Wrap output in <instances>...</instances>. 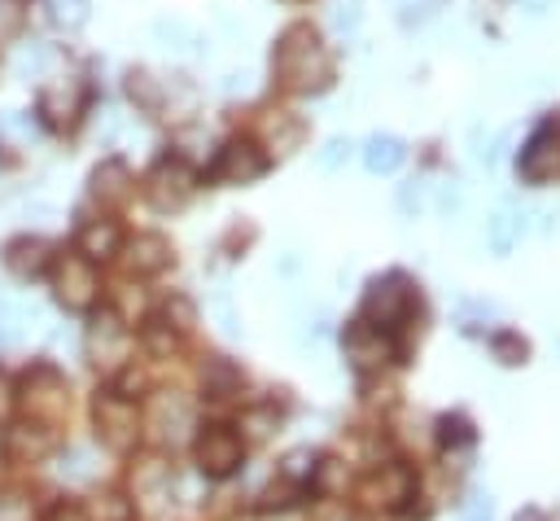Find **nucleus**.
Instances as JSON below:
<instances>
[{
	"label": "nucleus",
	"mask_w": 560,
	"mask_h": 521,
	"mask_svg": "<svg viewBox=\"0 0 560 521\" xmlns=\"http://www.w3.org/2000/svg\"><path fill=\"white\" fill-rule=\"evenodd\" d=\"M271 70L289 92H319L332 79V57L319 44L311 22H293L280 31V39L271 48Z\"/></svg>",
	"instance_id": "nucleus-1"
},
{
	"label": "nucleus",
	"mask_w": 560,
	"mask_h": 521,
	"mask_svg": "<svg viewBox=\"0 0 560 521\" xmlns=\"http://www.w3.org/2000/svg\"><path fill=\"white\" fill-rule=\"evenodd\" d=\"M411 311H416V289H411V280L402 276V271H389V276H381V280H372L368 285V293H363V324H372V328H381V333H394V328H402L407 320H411Z\"/></svg>",
	"instance_id": "nucleus-2"
},
{
	"label": "nucleus",
	"mask_w": 560,
	"mask_h": 521,
	"mask_svg": "<svg viewBox=\"0 0 560 521\" xmlns=\"http://www.w3.org/2000/svg\"><path fill=\"white\" fill-rule=\"evenodd\" d=\"M66 403H70V385H66V377L52 363H35L22 377V407L39 425H57L66 416Z\"/></svg>",
	"instance_id": "nucleus-3"
},
{
	"label": "nucleus",
	"mask_w": 560,
	"mask_h": 521,
	"mask_svg": "<svg viewBox=\"0 0 560 521\" xmlns=\"http://www.w3.org/2000/svg\"><path fill=\"white\" fill-rule=\"evenodd\" d=\"M92 416H96V433L109 451H131L136 438H140V412L131 398H122L118 390H101L96 403H92Z\"/></svg>",
	"instance_id": "nucleus-4"
},
{
	"label": "nucleus",
	"mask_w": 560,
	"mask_h": 521,
	"mask_svg": "<svg viewBox=\"0 0 560 521\" xmlns=\"http://www.w3.org/2000/svg\"><path fill=\"white\" fill-rule=\"evenodd\" d=\"M192 455H197V468L206 477H232L245 460V442L228 425H201V433L192 442Z\"/></svg>",
	"instance_id": "nucleus-5"
},
{
	"label": "nucleus",
	"mask_w": 560,
	"mask_h": 521,
	"mask_svg": "<svg viewBox=\"0 0 560 521\" xmlns=\"http://www.w3.org/2000/svg\"><path fill=\"white\" fill-rule=\"evenodd\" d=\"M83 105H88V83H83L79 74H57L52 83L39 88V101H35L39 118H44L48 127H57V131L74 127L79 114H83Z\"/></svg>",
	"instance_id": "nucleus-6"
},
{
	"label": "nucleus",
	"mask_w": 560,
	"mask_h": 521,
	"mask_svg": "<svg viewBox=\"0 0 560 521\" xmlns=\"http://www.w3.org/2000/svg\"><path fill=\"white\" fill-rule=\"evenodd\" d=\"M52 289H57V302L70 306V311H88L96 302V271L83 254H57L52 258Z\"/></svg>",
	"instance_id": "nucleus-7"
},
{
	"label": "nucleus",
	"mask_w": 560,
	"mask_h": 521,
	"mask_svg": "<svg viewBox=\"0 0 560 521\" xmlns=\"http://www.w3.org/2000/svg\"><path fill=\"white\" fill-rule=\"evenodd\" d=\"M411 490H416V477H411L407 464H381V468H372V473L359 482V503H363L368 512H385V508L407 503Z\"/></svg>",
	"instance_id": "nucleus-8"
},
{
	"label": "nucleus",
	"mask_w": 560,
	"mask_h": 521,
	"mask_svg": "<svg viewBox=\"0 0 560 521\" xmlns=\"http://www.w3.org/2000/svg\"><path fill=\"white\" fill-rule=\"evenodd\" d=\"M341 346H346V359L359 368V372H376L385 363L398 359V346L389 341V333L363 324V320H350L346 333H341Z\"/></svg>",
	"instance_id": "nucleus-9"
},
{
	"label": "nucleus",
	"mask_w": 560,
	"mask_h": 521,
	"mask_svg": "<svg viewBox=\"0 0 560 521\" xmlns=\"http://www.w3.org/2000/svg\"><path fill=\"white\" fill-rule=\"evenodd\" d=\"M192 188H197V175H192V166L184 158H162L149 171V184H144V193H149V201L158 210H179L192 197Z\"/></svg>",
	"instance_id": "nucleus-10"
},
{
	"label": "nucleus",
	"mask_w": 560,
	"mask_h": 521,
	"mask_svg": "<svg viewBox=\"0 0 560 521\" xmlns=\"http://www.w3.org/2000/svg\"><path fill=\"white\" fill-rule=\"evenodd\" d=\"M516 171H521V180H529V184H547V180L560 175V127H556V123H542V127L525 140V149H521V158H516Z\"/></svg>",
	"instance_id": "nucleus-11"
},
{
	"label": "nucleus",
	"mask_w": 560,
	"mask_h": 521,
	"mask_svg": "<svg viewBox=\"0 0 560 521\" xmlns=\"http://www.w3.org/2000/svg\"><path fill=\"white\" fill-rule=\"evenodd\" d=\"M262 166H267V158H262L249 140H228V144L219 149L214 166H210V180H214V184H249V180L262 175Z\"/></svg>",
	"instance_id": "nucleus-12"
},
{
	"label": "nucleus",
	"mask_w": 560,
	"mask_h": 521,
	"mask_svg": "<svg viewBox=\"0 0 560 521\" xmlns=\"http://www.w3.org/2000/svg\"><path fill=\"white\" fill-rule=\"evenodd\" d=\"M88 355H92V363L101 368H114V363H122L127 359V328H122V320L114 315V311H101L96 320H92V328H88Z\"/></svg>",
	"instance_id": "nucleus-13"
},
{
	"label": "nucleus",
	"mask_w": 560,
	"mask_h": 521,
	"mask_svg": "<svg viewBox=\"0 0 560 521\" xmlns=\"http://www.w3.org/2000/svg\"><path fill=\"white\" fill-rule=\"evenodd\" d=\"M149 429L162 442H175V438H184V429H192V407L179 394H158L149 403Z\"/></svg>",
	"instance_id": "nucleus-14"
},
{
	"label": "nucleus",
	"mask_w": 560,
	"mask_h": 521,
	"mask_svg": "<svg viewBox=\"0 0 560 521\" xmlns=\"http://www.w3.org/2000/svg\"><path fill=\"white\" fill-rule=\"evenodd\" d=\"M127 271H136V276H153V271H162L166 263H171V241L166 236H158V232H140V236H131L127 241Z\"/></svg>",
	"instance_id": "nucleus-15"
},
{
	"label": "nucleus",
	"mask_w": 560,
	"mask_h": 521,
	"mask_svg": "<svg viewBox=\"0 0 560 521\" xmlns=\"http://www.w3.org/2000/svg\"><path fill=\"white\" fill-rule=\"evenodd\" d=\"M92 197H96L101 206H122V201L131 197V171H127V162H118V158L101 162V166L92 171Z\"/></svg>",
	"instance_id": "nucleus-16"
},
{
	"label": "nucleus",
	"mask_w": 560,
	"mask_h": 521,
	"mask_svg": "<svg viewBox=\"0 0 560 521\" xmlns=\"http://www.w3.org/2000/svg\"><path fill=\"white\" fill-rule=\"evenodd\" d=\"M122 250V232L114 219H92L79 228V254L92 263V258H114Z\"/></svg>",
	"instance_id": "nucleus-17"
},
{
	"label": "nucleus",
	"mask_w": 560,
	"mask_h": 521,
	"mask_svg": "<svg viewBox=\"0 0 560 521\" xmlns=\"http://www.w3.org/2000/svg\"><path fill=\"white\" fill-rule=\"evenodd\" d=\"M402 158H407V144H402L398 136L376 131V136H368V144H363V166H368L372 175H394V171L402 166Z\"/></svg>",
	"instance_id": "nucleus-18"
},
{
	"label": "nucleus",
	"mask_w": 560,
	"mask_h": 521,
	"mask_svg": "<svg viewBox=\"0 0 560 521\" xmlns=\"http://www.w3.org/2000/svg\"><path fill=\"white\" fill-rule=\"evenodd\" d=\"M44 263H48V245L39 241V236H18V241H9V250H4V267L13 271V276H35V271H44Z\"/></svg>",
	"instance_id": "nucleus-19"
},
{
	"label": "nucleus",
	"mask_w": 560,
	"mask_h": 521,
	"mask_svg": "<svg viewBox=\"0 0 560 521\" xmlns=\"http://www.w3.org/2000/svg\"><path fill=\"white\" fill-rule=\"evenodd\" d=\"M262 136H267V144H271L276 153H293V149L302 144L306 127H302V118H293L289 109H271V114L262 118Z\"/></svg>",
	"instance_id": "nucleus-20"
},
{
	"label": "nucleus",
	"mask_w": 560,
	"mask_h": 521,
	"mask_svg": "<svg viewBox=\"0 0 560 521\" xmlns=\"http://www.w3.org/2000/svg\"><path fill=\"white\" fill-rule=\"evenodd\" d=\"M438 442H442V451H446V455H455V451L477 447V429H472V420H468V416L451 412V416H438Z\"/></svg>",
	"instance_id": "nucleus-21"
},
{
	"label": "nucleus",
	"mask_w": 560,
	"mask_h": 521,
	"mask_svg": "<svg viewBox=\"0 0 560 521\" xmlns=\"http://www.w3.org/2000/svg\"><path fill=\"white\" fill-rule=\"evenodd\" d=\"M201 381H206V394H210V398H232V394L241 390V372H236L228 359H210V363L201 368Z\"/></svg>",
	"instance_id": "nucleus-22"
},
{
	"label": "nucleus",
	"mask_w": 560,
	"mask_h": 521,
	"mask_svg": "<svg viewBox=\"0 0 560 521\" xmlns=\"http://www.w3.org/2000/svg\"><path fill=\"white\" fill-rule=\"evenodd\" d=\"M127 92H131V101H136L140 109L162 114V96H166V88H162L149 70H131V74H127Z\"/></svg>",
	"instance_id": "nucleus-23"
},
{
	"label": "nucleus",
	"mask_w": 560,
	"mask_h": 521,
	"mask_svg": "<svg viewBox=\"0 0 560 521\" xmlns=\"http://www.w3.org/2000/svg\"><path fill=\"white\" fill-rule=\"evenodd\" d=\"M490 355H494L503 368H516V363L529 359V341H525L521 333H512V328H499V333H490Z\"/></svg>",
	"instance_id": "nucleus-24"
},
{
	"label": "nucleus",
	"mask_w": 560,
	"mask_h": 521,
	"mask_svg": "<svg viewBox=\"0 0 560 521\" xmlns=\"http://www.w3.org/2000/svg\"><path fill=\"white\" fill-rule=\"evenodd\" d=\"M48 447H52V438H48V429H13L9 433V451L13 455H22V460H39V455H48Z\"/></svg>",
	"instance_id": "nucleus-25"
},
{
	"label": "nucleus",
	"mask_w": 560,
	"mask_h": 521,
	"mask_svg": "<svg viewBox=\"0 0 560 521\" xmlns=\"http://www.w3.org/2000/svg\"><path fill=\"white\" fill-rule=\"evenodd\" d=\"M52 4V22L57 26H83L88 22V0H48Z\"/></svg>",
	"instance_id": "nucleus-26"
},
{
	"label": "nucleus",
	"mask_w": 560,
	"mask_h": 521,
	"mask_svg": "<svg viewBox=\"0 0 560 521\" xmlns=\"http://www.w3.org/2000/svg\"><path fill=\"white\" fill-rule=\"evenodd\" d=\"M144 341H149L153 355H171V350H175V333H171V324H162V320H149Z\"/></svg>",
	"instance_id": "nucleus-27"
},
{
	"label": "nucleus",
	"mask_w": 560,
	"mask_h": 521,
	"mask_svg": "<svg viewBox=\"0 0 560 521\" xmlns=\"http://www.w3.org/2000/svg\"><path fill=\"white\" fill-rule=\"evenodd\" d=\"M512 236H516V223L508 215H494L490 219V245H494V254H508L512 250Z\"/></svg>",
	"instance_id": "nucleus-28"
},
{
	"label": "nucleus",
	"mask_w": 560,
	"mask_h": 521,
	"mask_svg": "<svg viewBox=\"0 0 560 521\" xmlns=\"http://www.w3.org/2000/svg\"><path fill=\"white\" fill-rule=\"evenodd\" d=\"M22 26V4L18 0H0V39H13Z\"/></svg>",
	"instance_id": "nucleus-29"
},
{
	"label": "nucleus",
	"mask_w": 560,
	"mask_h": 521,
	"mask_svg": "<svg viewBox=\"0 0 560 521\" xmlns=\"http://www.w3.org/2000/svg\"><path fill=\"white\" fill-rule=\"evenodd\" d=\"M332 26H337V31H354V26H359V0H341V4L332 9Z\"/></svg>",
	"instance_id": "nucleus-30"
},
{
	"label": "nucleus",
	"mask_w": 560,
	"mask_h": 521,
	"mask_svg": "<svg viewBox=\"0 0 560 521\" xmlns=\"http://www.w3.org/2000/svg\"><path fill=\"white\" fill-rule=\"evenodd\" d=\"M96 517H101V521H127V517H131V503L118 499V495H105V508H96Z\"/></svg>",
	"instance_id": "nucleus-31"
},
{
	"label": "nucleus",
	"mask_w": 560,
	"mask_h": 521,
	"mask_svg": "<svg viewBox=\"0 0 560 521\" xmlns=\"http://www.w3.org/2000/svg\"><path fill=\"white\" fill-rule=\"evenodd\" d=\"M61 473H66V477H88V473H92V464H88V451H79V447H74V451L61 460Z\"/></svg>",
	"instance_id": "nucleus-32"
},
{
	"label": "nucleus",
	"mask_w": 560,
	"mask_h": 521,
	"mask_svg": "<svg viewBox=\"0 0 560 521\" xmlns=\"http://www.w3.org/2000/svg\"><path fill=\"white\" fill-rule=\"evenodd\" d=\"M13 403H18V394H13V381H9V377H4V368H0V425L9 420Z\"/></svg>",
	"instance_id": "nucleus-33"
},
{
	"label": "nucleus",
	"mask_w": 560,
	"mask_h": 521,
	"mask_svg": "<svg viewBox=\"0 0 560 521\" xmlns=\"http://www.w3.org/2000/svg\"><path fill=\"white\" fill-rule=\"evenodd\" d=\"M346 149H350V144H346V140L337 136V140H328V144H324V153H319V162H324V166H337V162L346 158Z\"/></svg>",
	"instance_id": "nucleus-34"
},
{
	"label": "nucleus",
	"mask_w": 560,
	"mask_h": 521,
	"mask_svg": "<svg viewBox=\"0 0 560 521\" xmlns=\"http://www.w3.org/2000/svg\"><path fill=\"white\" fill-rule=\"evenodd\" d=\"M464 521H490V495H472V508L464 512Z\"/></svg>",
	"instance_id": "nucleus-35"
},
{
	"label": "nucleus",
	"mask_w": 560,
	"mask_h": 521,
	"mask_svg": "<svg viewBox=\"0 0 560 521\" xmlns=\"http://www.w3.org/2000/svg\"><path fill=\"white\" fill-rule=\"evenodd\" d=\"M249 425H254V438H267V433H271V416H267V412H254Z\"/></svg>",
	"instance_id": "nucleus-36"
},
{
	"label": "nucleus",
	"mask_w": 560,
	"mask_h": 521,
	"mask_svg": "<svg viewBox=\"0 0 560 521\" xmlns=\"http://www.w3.org/2000/svg\"><path fill=\"white\" fill-rule=\"evenodd\" d=\"M512 521H547V512H542V508H534V503H529V508H521V512H516V517H512Z\"/></svg>",
	"instance_id": "nucleus-37"
},
{
	"label": "nucleus",
	"mask_w": 560,
	"mask_h": 521,
	"mask_svg": "<svg viewBox=\"0 0 560 521\" xmlns=\"http://www.w3.org/2000/svg\"><path fill=\"white\" fill-rule=\"evenodd\" d=\"M48 521H83V517H79V512H74V508H57V512H52V517H48Z\"/></svg>",
	"instance_id": "nucleus-38"
}]
</instances>
